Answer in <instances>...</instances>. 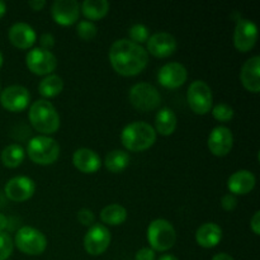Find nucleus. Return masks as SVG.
<instances>
[{"instance_id": "obj_1", "label": "nucleus", "mask_w": 260, "mask_h": 260, "mask_svg": "<svg viewBox=\"0 0 260 260\" xmlns=\"http://www.w3.org/2000/svg\"><path fill=\"white\" fill-rule=\"evenodd\" d=\"M109 60L117 73L123 76H134L146 68L149 55L141 45L121 38L111 46Z\"/></svg>"}, {"instance_id": "obj_2", "label": "nucleus", "mask_w": 260, "mask_h": 260, "mask_svg": "<svg viewBox=\"0 0 260 260\" xmlns=\"http://www.w3.org/2000/svg\"><path fill=\"white\" fill-rule=\"evenodd\" d=\"M121 141L129 151H144L151 147L156 141V131L146 122H132L122 131Z\"/></svg>"}, {"instance_id": "obj_3", "label": "nucleus", "mask_w": 260, "mask_h": 260, "mask_svg": "<svg viewBox=\"0 0 260 260\" xmlns=\"http://www.w3.org/2000/svg\"><path fill=\"white\" fill-rule=\"evenodd\" d=\"M29 121L35 129L43 134L45 136L55 134L60 127V116L57 111L46 99L36 101L29 108Z\"/></svg>"}, {"instance_id": "obj_4", "label": "nucleus", "mask_w": 260, "mask_h": 260, "mask_svg": "<svg viewBox=\"0 0 260 260\" xmlns=\"http://www.w3.org/2000/svg\"><path fill=\"white\" fill-rule=\"evenodd\" d=\"M27 154L33 162L40 165H50L57 160L60 155V145L52 137L36 136L27 145Z\"/></svg>"}, {"instance_id": "obj_5", "label": "nucleus", "mask_w": 260, "mask_h": 260, "mask_svg": "<svg viewBox=\"0 0 260 260\" xmlns=\"http://www.w3.org/2000/svg\"><path fill=\"white\" fill-rule=\"evenodd\" d=\"M147 241L152 250L167 251L174 246L177 233L172 223L164 218H156L147 228Z\"/></svg>"}, {"instance_id": "obj_6", "label": "nucleus", "mask_w": 260, "mask_h": 260, "mask_svg": "<svg viewBox=\"0 0 260 260\" xmlns=\"http://www.w3.org/2000/svg\"><path fill=\"white\" fill-rule=\"evenodd\" d=\"M14 243L22 253L27 255H40L47 248V239L37 229L23 226L15 234Z\"/></svg>"}, {"instance_id": "obj_7", "label": "nucleus", "mask_w": 260, "mask_h": 260, "mask_svg": "<svg viewBox=\"0 0 260 260\" xmlns=\"http://www.w3.org/2000/svg\"><path fill=\"white\" fill-rule=\"evenodd\" d=\"M161 96L157 89L149 83H137L129 90V102L140 111H152L159 107Z\"/></svg>"}, {"instance_id": "obj_8", "label": "nucleus", "mask_w": 260, "mask_h": 260, "mask_svg": "<svg viewBox=\"0 0 260 260\" xmlns=\"http://www.w3.org/2000/svg\"><path fill=\"white\" fill-rule=\"evenodd\" d=\"M188 104L196 114H206L212 108V90L202 80H196L188 88Z\"/></svg>"}, {"instance_id": "obj_9", "label": "nucleus", "mask_w": 260, "mask_h": 260, "mask_svg": "<svg viewBox=\"0 0 260 260\" xmlns=\"http://www.w3.org/2000/svg\"><path fill=\"white\" fill-rule=\"evenodd\" d=\"M25 63L36 75H50L57 66V58L51 51L35 47L28 51L25 56Z\"/></svg>"}, {"instance_id": "obj_10", "label": "nucleus", "mask_w": 260, "mask_h": 260, "mask_svg": "<svg viewBox=\"0 0 260 260\" xmlns=\"http://www.w3.org/2000/svg\"><path fill=\"white\" fill-rule=\"evenodd\" d=\"M111 244V231L102 223L91 225L84 236V249L90 255H101Z\"/></svg>"}, {"instance_id": "obj_11", "label": "nucleus", "mask_w": 260, "mask_h": 260, "mask_svg": "<svg viewBox=\"0 0 260 260\" xmlns=\"http://www.w3.org/2000/svg\"><path fill=\"white\" fill-rule=\"evenodd\" d=\"M30 94L23 85H9L0 93V103L7 111L22 112L28 107Z\"/></svg>"}, {"instance_id": "obj_12", "label": "nucleus", "mask_w": 260, "mask_h": 260, "mask_svg": "<svg viewBox=\"0 0 260 260\" xmlns=\"http://www.w3.org/2000/svg\"><path fill=\"white\" fill-rule=\"evenodd\" d=\"M258 40V27L250 19L238 20L234 33V45L240 52H248L255 46Z\"/></svg>"}, {"instance_id": "obj_13", "label": "nucleus", "mask_w": 260, "mask_h": 260, "mask_svg": "<svg viewBox=\"0 0 260 260\" xmlns=\"http://www.w3.org/2000/svg\"><path fill=\"white\" fill-rule=\"evenodd\" d=\"M36 190V183L30 178L18 175L5 184V196L13 202H24L29 200Z\"/></svg>"}, {"instance_id": "obj_14", "label": "nucleus", "mask_w": 260, "mask_h": 260, "mask_svg": "<svg viewBox=\"0 0 260 260\" xmlns=\"http://www.w3.org/2000/svg\"><path fill=\"white\" fill-rule=\"evenodd\" d=\"M187 69L180 62H168L157 73V80L164 88L175 89L187 81Z\"/></svg>"}, {"instance_id": "obj_15", "label": "nucleus", "mask_w": 260, "mask_h": 260, "mask_svg": "<svg viewBox=\"0 0 260 260\" xmlns=\"http://www.w3.org/2000/svg\"><path fill=\"white\" fill-rule=\"evenodd\" d=\"M208 149L216 156H225L231 151L234 145V136L230 128L217 126L211 131L208 136Z\"/></svg>"}, {"instance_id": "obj_16", "label": "nucleus", "mask_w": 260, "mask_h": 260, "mask_svg": "<svg viewBox=\"0 0 260 260\" xmlns=\"http://www.w3.org/2000/svg\"><path fill=\"white\" fill-rule=\"evenodd\" d=\"M51 13L56 23L61 25H71L78 20L80 4L76 0H56L51 8Z\"/></svg>"}, {"instance_id": "obj_17", "label": "nucleus", "mask_w": 260, "mask_h": 260, "mask_svg": "<svg viewBox=\"0 0 260 260\" xmlns=\"http://www.w3.org/2000/svg\"><path fill=\"white\" fill-rule=\"evenodd\" d=\"M177 50V40L168 32H157L147 40V51L156 57H168Z\"/></svg>"}, {"instance_id": "obj_18", "label": "nucleus", "mask_w": 260, "mask_h": 260, "mask_svg": "<svg viewBox=\"0 0 260 260\" xmlns=\"http://www.w3.org/2000/svg\"><path fill=\"white\" fill-rule=\"evenodd\" d=\"M240 79L243 85L251 93L260 91V57L253 56L245 61L240 71Z\"/></svg>"}, {"instance_id": "obj_19", "label": "nucleus", "mask_w": 260, "mask_h": 260, "mask_svg": "<svg viewBox=\"0 0 260 260\" xmlns=\"http://www.w3.org/2000/svg\"><path fill=\"white\" fill-rule=\"evenodd\" d=\"M8 36H9V41L12 42V45L18 48H22V50L32 47L36 42L35 29L29 24L23 22L13 24Z\"/></svg>"}, {"instance_id": "obj_20", "label": "nucleus", "mask_w": 260, "mask_h": 260, "mask_svg": "<svg viewBox=\"0 0 260 260\" xmlns=\"http://www.w3.org/2000/svg\"><path fill=\"white\" fill-rule=\"evenodd\" d=\"M73 162L78 170L85 174L95 173L102 167V160L94 150L81 147L78 149L73 155Z\"/></svg>"}, {"instance_id": "obj_21", "label": "nucleus", "mask_w": 260, "mask_h": 260, "mask_svg": "<svg viewBox=\"0 0 260 260\" xmlns=\"http://www.w3.org/2000/svg\"><path fill=\"white\" fill-rule=\"evenodd\" d=\"M255 175L249 170H238L233 173L228 180V188L234 196L248 194L255 187Z\"/></svg>"}, {"instance_id": "obj_22", "label": "nucleus", "mask_w": 260, "mask_h": 260, "mask_svg": "<svg viewBox=\"0 0 260 260\" xmlns=\"http://www.w3.org/2000/svg\"><path fill=\"white\" fill-rule=\"evenodd\" d=\"M222 239V229L215 222H206L196 231V241L206 249L215 248Z\"/></svg>"}, {"instance_id": "obj_23", "label": "nucleus", "mask_w": 260, "mask_h": 260, "mask_svg": "<svg viewBox=\"0 0 260 260\" xmlns=\"http://www.w3.org/2000/svg\"><path fill=\"white\" fill-rule=\"evenodd\" d=\"M155 131L162 136H169L177 128V116L170 108L160 109L155 117Z\"/></svg>"}, {"instance_id": "obj_24", "label": "nucleus", "mask_w": 260, "mask_h": 260, "mask_svg": "<svg viewBox=\"0 0 260 260\" xmlns=\"http://www.w3.org/2000/svg\"><path fill=\"white\" fill-rule=\"evenodd\" d=\"M101 218L104 223L111 226L121 225L127 218V210L118 203L106 206L101 212Z\"/></svg>"}, {"instance_id": "obj_25", "label": "nucleus", "mask_w": 260, "mask_h": 260, "mask_svg": "<svg viewBox=\"0 0 260 260\" xmlns=\"http://www.w3.org/2000/svg\"><path fill=\"white\" fill-rule=\"evenodd\" d=\"M63 89V80L61 76L51 74L43 78L38 85V91L45 98H53L58 95Z\"/></svg>"}, {"instance_id": "obj_26", "label": "nucleus", "mask_w": 260, "mask_h": 260, "mask_svg": "<svg viewBox=\"0 0 260 260\" xmlns=\"http://www.w3.org/2000/svg\"><path fill=\"white\" fill-rule=\"evenodd\" d=\"M129 155L123 150H113L108 152L104 160V165L111 173H121L128 167Z\"/></svg>"}, {"instance_id": "obj_27", "label": "nucleus", "mask_w": 260, "mask_h": 260, "mask_svg": "<svg viewBox=\"0 0 260 260\" xmlns=\"http://www.w3.org/2000/svg\"><path fill=\"white\" fill-rule=\"evenodd\" d=\"M81 10L88 19H101L108 13L109 3L107 0H85L81 4Z\"/></svg>"}, {"instance_id": "obj_28", "label": "nucleus", "mask_w": 260, "mask_h": 260, "mask_svg": "<svg viewBox=\"0 0 260 260\" xmlns=\"http://www.w3.org/2000/svg\"><path fill=\"white\" fill-rule=\"evenodd\" d=\"M24 156V149L19 144H12L3 150L2 161L7 168H17L22 164Z\"/></svg>"}, {"instance_id": "obj_29", "label": "nucleus", "mask_w": 260, "mask_h": 260, "mask_svg": "<svg viewBox=\"0 0 260 260\" xmlns=\"http://www.w3.org/2000/svg\"><path fill=\"white\" fill-rule=\"evenodd\" d=\"M96 27L93 22L90 20H80L76 27V33L79 37L84 41H90L93 40L96 36Z\"/></svg>"}, {"instance_id": "obj_30", "label": "nucleus", "mask_w": 260, "mask_h": 260, "mask_svg": "<svg viewBox=\"0 0 260 260\" xmlns=\"http://www.w3.org/2000/svg\"><path fill=\"white\" fill-rule=\"evenodd\" d=\"M128 35L129 38H131L129 41L140 45L142 42H147V40H149V28L145 24L137 23V24H134L129 28Z\"/></svg>"}, {"instance_id": "obj_31", "label": "nucleus", "mask_w": 260, "mask_h": 260, "mask_svg": "<svg viewBox=\"0 0 260 260\" xmlns=\"http://www.w3.org/2000/svg\"><path fill=\"white\" fill-rule=\"evenodd\" d=\"M212 114L217 121L220 122H229L234 118V109L231 108L229 104L225 103H218L216 104L215 107L212 108Z\"/></svg>"}, {"instance_id": "obj_32", "label": "nucleus", "mask_w": 260, "mask_h": 260, "mask_svg": "<svg viewBox=\"0 0 260 260\" xmlns=\"http://www.w3.org/2000/svg\"><path fill=\"white\" fill-rule=\"evenodd\" d=\"M14 243L9 234L0 233V260H7L12 255Z\"/></svg>"}, {"instance_id": "obj_33", "label": "nucleus", "mask_w": 260, "mask_h": 260, "mask_svg": "<svg viewBox=\"0 0 260 260\" xmlns=\"http://www.w3.org/2000/svg\"><path fill=\"white\" fill-rule=\"evenodd\" d=\"M78 220L81 225L91 226L95 220V216H94L93 211L88 210V208H81L78 212Z\"/></svg>"}, {"instance_id": "obj_34", "label": "nucleus", "mask_w": 260, "mask_h": 260, "mask_svg": "<svg viewBox=\"0 0 260 260\" xmlns=\"http://www.w3.org/2000/svg\"><path fill=\"white\" fill-rule=\"evenodd\" d=\"M221 206H222L225 211L235 210L236 206H238V198L233 193H228V194H225L221 198Z\"/></svg>"}, {"instance_id": "obj_35", "label": "nucleus", "mask_w": 260, "mask_h": 260, "mask_svg": "<svg viewBox=\"0 0 260 260\" xmlns=\"http://www.w3.org/2000/svg\"><path fill=\"white\" fill-rule=\"evenodd\" d=\"M156 255L151 248H142L135 255V260H155Z\"/></svg>"}, {"instance_id": "obj_36", "label": "nucleus", "mask_w": 260, "mask_h": 260, "mask_svg": "<svg viewBox=\"0 0 260 260\" xmlns=\"http://www.w3.org/2000/svg\"><path fill=\"white\" fill-rule=\"evenodd\" d=\"M41 48H45V50L50 51V48L55 45V38L51 33H43L40 38Z\"/></svg>"}, {"instance_id": "obj_37", "label": "nucleus", "mask_w": 260, "mask_h": 260, "mask_svg": "<svg viewBox=\"0 0 260 260\" xmlns=\"http://www.w3.org/2000/svg\"><path fill=\"white\" fill-rule=\"evenodd\" d=\"M250 226H251V229H253L254 234H255V235H259L260 234V212L259 211H256V212L253 215V217H251Z\"/></svg>"}, {"instance_id": "obj_38", "label": "nucleus", "mask_w": 260, "mask_h": 260, "mask_svg": "<svg viewBox=\"0 0 260 260\" xmlns=\"http://www.w3.org/2000/svg\"><path fill=\"white\" fill-rule=\"evenodd\" d=\"M28 5L33 10H41L46 5V2L45 0H30V2H28Z\"/></svg>"}, {"instance_id": "obj_39", "label": "nucleus", "mask_w": 260, "mask_h": 260, "mask_svg": "<svg viewBox=\"0 0 260 260\" xmlns=\"http://www.w3.org/2000/svg\"><path fill=\"white\" fill-rule=\"evenodd\" d=\"M8 225H9V220H8V217L3 215V213H0V233H5Z\"/></svg>"}, {"instance_id": "obj_40", "label": "nucleus", "mask_w": 260, "mask_h": 260, "mask_svg": "<svg viewBox=\"0 0 260 260\" xmlns=\"http://www.w3.org/2000/svg\"><path fill=\"white\" fill-rule=\"evenodd\" d=\"M212 260H234V258L226 253H220V254H216V255L212 258Z\"/></svg>"}, {"instance_id": "obj_41", "label": "nucleus", "mask_w": 260, "mask_h": 260, "mask_svg": "<svg viewBox=\"0 0 260 260\" xmlns=\"http://www.w3.org/2000/svg\"><path fill=\"white\" fill-rule=\"evenodd\" d=\"M5 13H7V5H5L3 0H0V18L4 17Z\"/></svg>"}, {"instance_id": "obj_42", "label": "nucleus", "mask_w": 260, "mask_h": 260, "mask_svg": "<svg viewBox=\"0 0 260 260\" xmlns=\"http://www.w3.org/2000/svg\"><path fill=\"white\" fill-rule=\"evenodd\" d=\"M159 260H179L177 256L172 255V254H165V255H161L159 258Z\"/></svg>"}, {"instance_id": "obj_43", "label": "nucleus", "mask_w": 260, "mask_h": 260, "mask_svg": "<svg viewBox=\"0 0 260 260\" xmlns=\"http://www.w3.org/2000/svg\"><path fill=\"white\" fill-rule=\"evenodd\" d=\"M3 61L4 60H3V55H2V52H0V68L3 66Z\"/></svg>"}]
</instances>
